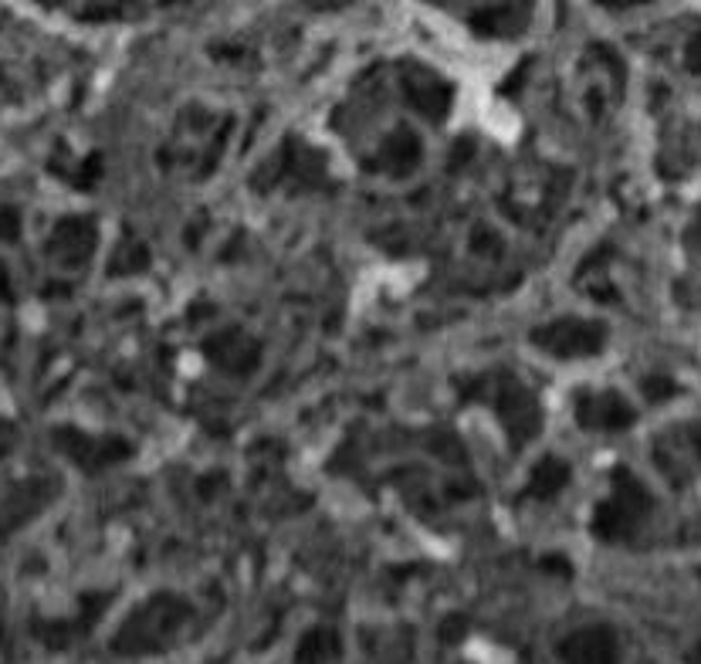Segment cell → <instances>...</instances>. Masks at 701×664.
<instances>
[{"label":"cell","instance_id":"obj_9","mask_svg":"<svg viewBox=\"0 0 701 664\" xmlns=\"http://www.w3.org/2000/svg\"><path fill=\"white\" fill-rule=\"evenodd\" d=\"M407 85H410V99H414L420 112H427L431 119H437L444 109H448V89H444L437 78L420 75V78H410Z\"/></svg>","mask_w":701,"mask_h":664},{"label":"cell","instance_id":"obj_10","mask_svg":"<svg viewBox=\"0 0 701 664\" xmlns=\"http://www.w3.org/2000/svg\"><path fill=\"white\" fill-rule=\"evenodd\" d=\"M383 153H387V166L393 173H407V170H414L417 160H420V143L407 133V129H400Z\"/></svg>","mask_w":701,"mask_h":664},{"label":"cell","instance_id":"obj_5","mask_svg":"<svg viewBox=\"0 0 701 664\" xmlns=\"http://www.w3.org/2000/svg\"><path fill=\"white\" fill-rule=\"evenodd\" d=\"M61 444H68V451H72L75 461H82V465H105V461H116L119 454L129 451L122 441H112V438L92 441V438L75 434V431H68L65 438H61Z\"/></svg>","mask_w":701,"mask_h":664},{"label":"cell","instance_id":"obj_1","mask_svg":"<svg viewBox=\"0 0 701 664\" xmlns=\"http://www.w3.org/2000/svg\"><path fill=\"white\" fill-rule=\"evenodd\" d=\"M536 346H542L546 353L552 356H593L603 343V329L597 322H586V319H559V322H549L532 332Z\"/></svg>","mask_w":701,"mask_h":664},{"label":"cell","instance_id":"obj_8","mask_svg":"<svg viewBox=\"0 0 701 664\" xmlns=\"http://www.w3.org/2000/svg\"><path fill=\"white\" fill-rule=\"evenodd\" d=\"M610 654V637L603 631H586L566 644V658L573 664H603Z\"/></svg>","mask_w":701,"mask_h":664},{"label":"cell","instance_id":"obj_4","mask_svg":"<svg viewBox=\"0 0 701 664\" xmlns=\"http://www.w3.org/2000/svg\"><path fill=\"white\" fill-rule=\"evenodd\" d=\"M207 356L217 366H224V370L244 373V370H251V366L258 363V346L248 343L238 329H231V332L224 329V332H217L214 339H207Z\"/></svg>","mask_w":701,"mask_h":664},{"label":"cell","instance_id":"obj_2","mask_svg":"<svg viewBox=\"0 0 701 664\" xmlns=\"http://www.w3.org/2000/svg\"><path fill=\"white\" fill-rule=\"evenodd\" d=\"M495 410L502 414V421L508 424V431L515 434V441H525L536 434L539 427V410L532 404V397L525 393L519 383L502 380L495 393Z\"/></svg>","mask_w":701,"mask_h":664},{"label":"cell","instance_id":"obj_11","mask_svg":"<svg viewBox=\"0 0 701 664\" xmlns=\"http://www.w3.org/2000/svg\"><path fill=\"white\" fill-rule=\"evenodd\" d=\"M332 637L326 634V631H312L309 637H305V651H302V661H309V664H315L322 658V654H332Z\"/></svg>","mask_w":701,"mask_h":664},{"label":"cell","instance_id":"obj_3","mask_svg":"<svg viewBox=\"0 0 701 664\" xmlns=\"http://www.w3.org/2000/svg\"><path fill=\"white\" fill-rule=\"evenodd\" d=\"M92 248H95V227L89 221H82V217L61 221L58 231L51 234V255L61 265H82L92 255Z\"/></svg>","mask_w":701,"mask_h":664},{"label":"cell","instance_id":"obj_7","mask_svg":"<svg viewBox=\"0 0 701 664\" xmlns=\"http://www.w3.org/2000/svg\"><path fill=\"white\" fill-rule=\"evenodd\" d=\"M566 482H569L566 461H559V458H542L539 465L532 468V475H529V495H532V498H549V495H556Z\"/></svg>","mask_w":701,"mask_h":664},{"label":"cell","instance_id":"obj_6","mask_svg":"<svg viewBox=\"0 0 701 664\" xmlns=\"http://www.w3.org/2000/svg\"><path fill=\"white\" fill-rule=\"evenodd\" d=\"M576 417L586 424V427H620L630 421V410L620 404L613 393H603V397H590L583 400Z\"/></svg>","mask_w":701,"mask_h":664},{"label":"cell","instance_id":"obj_12","mask_svg":"<svg viewBox=\"0 0 701 664\" xmlns=\"http://www.w3.org/2000/svg\"><path fill=\"white\" fill-rule=\"evenodd\" d=\"M17 231H21V221H17V214L14 211H0V238L14 241Z\"/></svg>","mask_w":701,"mask_h":664}]
</instances>
